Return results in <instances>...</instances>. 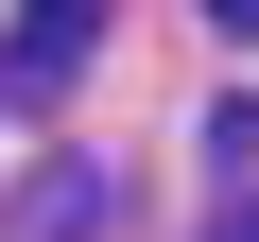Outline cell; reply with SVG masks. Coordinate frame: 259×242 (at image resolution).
Here are the masks:
<instances>
[{"mask_svg":"<svg viewBox=\"0 0 259 242\" xmlns=\"http://www.w3.org/2000/svg\"><path fill=\"white\" fill-rule=\"evenodd\" d=\"M87 52H104V0H18V35H0V87H18V104H52Z\"/></svg>","mask_w":259,"mask_h":242,"instance_id":"6da1fadb","label":"cell"},{"mask_svg":"<svg viewBox=\"0 0 259 242\" xmlns=\"http://www.w3.org/2000/svg\"><path fill=\"white\" fill-rule=\"evenodd\" d=\"M104 208H121V173H104V156H52V173L18 190V242H87Z\"/></svg>","mask_w":259,"mask_h":242,"instance_id":"7a4b0ae2","label":"cell"},{"mask_svg":"<svg viewBox=\"0 0 259 242\" xmlns=\"http://www.w3.org/2000/svg\"><path fill=\"white\" fill-rule=\"evenodd\" d=\"M207 173H225V190H259V104H242V87L207 104Z\"/></svg>","mask_w":259,"mask_h":242,"instance_id":"3957f363","label":"cell"},{"mask_svg":"<svg viewBox=\"0 0 259 242\" xmlns=\"http://www.w3.org/2000/svg\"><path fill=\"white\" fill-rule=\"evenodd\" d=\"M207 35H242V52H259V0H207Z\"/></svg>","mask_w":259,"mask_h":242,"instance_id":"277c9868","label":"cell"},{"mask_svg":"<svg viewBox=\"0 0 259 242\" xmlns=\"http://www.w3.org/2000/svg\"><path fill=\"white\" fill-rule=\"evenodd\" d=\"M207 242H259V190H242V208H225V225H207Z\"/></svg>","mask_w":259,"mask_h":242,"instance_id":"5b68a950","label":"cell"}]
</instances>
